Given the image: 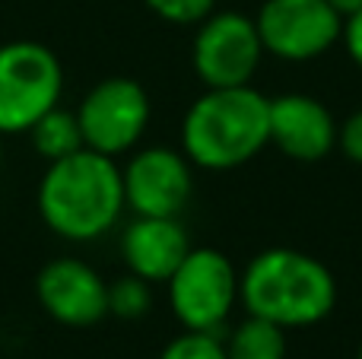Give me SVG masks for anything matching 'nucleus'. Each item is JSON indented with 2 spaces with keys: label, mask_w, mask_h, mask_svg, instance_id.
Wrapping results in <instances>:
<instances>
[{
  "label": "nucleus",
  "mask_w": 362,
  "mask_h": 359,
  "mask_svg": "<svg viewBox=\"0 0 362 359\" xmlns=\"http://www.w3.org/2000/svg\"><path fill=\"white\" fill-rule=\"evenodd\" d=\"M187 252L191 242L178 216H134L121 233V258L146 283H165Z\"/></svg>",
  "instance_id": "12"
},
{
  "label": "nucleus",
  "mask_w": 362,
  "mask_h": 359,
  "mask_svg": "<svg viewBox=\"0 0 362 359\" xmlns=\"http://www.w3.org/2000/svg\"><path fill=\"white\" fill-rule=\"evenodd\" d=\"M238 296L248 315L289 331L325 322L337 302V283L312 254L296 248H267L255 254L238 277Z\"/></svg>",
  "instance_id": "2"
},
{
  "label": "nucleus",
  "mask_w": 362,
  "mask_h": 359,
  "mask_svg": "<svg viewBox=\"0 0 362 359\" xmlns=\"http://www.w3.org/2000/svg\"><path fill=\"white\" fill-rule=\"evenodd\" d=\"M29 137H32V150L45 163H57V159L83 150V131L80 121H76V112H67L61 105H54L48 114H42L29 127Z\"/></svg>",
  "instance_id": "13"
},
{
  "label": "nucleus",
  "mask_w": 362,
  "mask_h": 359,
  "mask_svg": "<svg viewBox=\"0 0 362 359\" xmlns=\"http://www.w3.org/2000/svg\"><path fill=\"white\" fill-rule=\"evenodd\" d=\"M121 182L134 216H178L194 191L191 159L169 146H150L127 159Z\"/></svg>",
  "instance_id": "9"
},
{
  "label": "nucleus",
  "mask_w": 362,
  "mask_h": 359,
  "mask_svg": "<svg viewBox=\"0 0 362 359\" xmlns=\"http://www.w3.org/2000/svg\"><path fill=\"white\" fill-rule=\"evenodd\" d=\"M344 45H346V54L353 57V64L362 70V10L353 13L350 19H344Z\"/></svg>",
  "instance_id": "19"
},
{
  "label": "nucleus",
  "mask_w": 362,
  "mask_h": 359,
  "mask_svg": "<svg viewBox=\"0 0 362 359\" xmlns=\"http://www.w3.org/2000/svg\"><path fill=\"white\" fill-rule=\"evenodd\" d=\"M153 309V290L144 277L127 271L115 283H108V315L121 322H137Z\"/></svg>",
  "instance_id": "15"
},
{
  "label": "nucleus",
  "mask_w": 362,
  "mask_h": 359,
  "mask_svg": "<svg viewBox=\"0 0 362 359\" xmlns=\"http://www.w3.org/2000/svg\"><path fill=\"white\" fill-rule=\"evenodd\" d=\"M42 223L64 242H95L124 213L121 165L112 156L83 150L48 163L35 191Z\"/></svg>",
  "instance_id": "1"
},
{
  "label": "nucleus",
  "mask_w": 362,
  "mask_h": 359,
  "mask_svg": "<svg viewBox=\"0 0 362 359\" xmlns=\"http://www.w3.org/2000/svg\"><path fill=\"white\" fill-rule=\"evenodd\" d=\"M270 99L251 86L206 89L181 121V153L194 165L229 172L270 143Z\"/></svg>",
  "instance_id": "3"
},
{
  "label": "nucleus",
  "mask_w": 362,
  "mask_h": 359,
  "mask_svg": "<svg viewBox=\"0 0 362 359\" xmlns=\"http://www.w3.org/2000/svg\"><path fill=\"white\" fill-rule=\"evenodd\" d=\"M169 305L185 331L219 334L238 299V273L216 248H191L169 280Z\"/></svg>",
  "instance_id": "5"
},
{
  "label": "nucleus",
  "mask_w": 362,
  "mask_h": 359,
  "mask_svg": "<svg viewBox=\"0 0 362 359\" xmlns=\"http://www.w3.org/2000/svg\"><path fill=\"white\" fill-rule=\"evenodd\" d=\"M261 57L257 25L242 13H210L194 35V70L206 89L248 86Z\"/></svg>",
  "instance_id": "8"
},
{
  "label": "nucleus",
  "mask_w": 362,
  "mask_h": 359,
  "mask_svg": "<svg viewBox=\"0 0 362 359\" xmlns=\"http://www.w3.org/2000/svg\"><path fill=\"white\" fill-rule=\"evenodd\" d=\"M270 143L296 163H321L337 146V121L315 95L289 93L270 99Z\"/></svg>",
  "instance_id": "11"
},
{
  "label": "nucleus",
  "mask_w": 362,
  "mask_h": 359,
  "mask_svg": "<svg viewBox=\"0 0 362 359\" xmlns=\"http://www.w3.org/2000/svg\"><path fill=\"white\" fill-rule=\"evenodd\" d=\"M64 67L42 42L16 38L0 45V134H29L42 114L61 105Z\"/></svg>",
  "instance_id": "4"
},
{
  "label": "nucleus",
  "mask_w": 362,
  "mask_h": 359,
  "mask_svg": "<svg viewBox=\"0 0 362 359\" xmlns=\"http://www.w3.org/2000/svg\"><path fill=\"white\" fill-rule=\"evenodd\" d=\"M337 143H340V150H344V156L350 159V163L362 165V108L353 112L350 118L344 121V127L337 131Z\"/></svg>",
  "instance_id": "18"
},
{
  "label": "nucleus",
  "mask_w": 362,
  "mask_h": 359,
  "mask_svg": "<svg viewBox=\"0 0 362 359\" xmlns=\"http://www.w3.org/2000/svg\"><path fill=\"white\" fill-rule=\"evenodd\" d=\"M159 359H229L226 347L216 334H204V331H185L181 337L163 350Z\"/></svg>",
  "instance_id": "16"
},
{
  "label": "nucleus",
  "mask_w": 362,
  "mask_h": 359,
  "mask_svg": "<svg viewBox=\"0 0 362 359\" xmlns=\"http://www.w3.org/2000/svg\"><path fill=\"white\" fill-rule=\"evenodd\" d=\"M255 25L264 51L289 64L315 61L344 35V16L327 0H264Z\"/></svg>",
  "instance_id": "7"
},
{
  "label": "nucleus",
  "mask_w": 362,
  "mask_h": 359,
  "mask_svg": "<svg viewBox=\"0 0 362 359\" xmlns=\"http://www.w3.org/2000/svg\"><path fill=\"white\" fill-rule=\"evenodd\" d=\"M159 19L175 25H200L213 13L216 0H144Z\"/></svg>",
  "instance_id": "17"
},
{
  "label": "nucleus",
  "mask_w": 362,
  "mask_h": 359,
  "mask_svg": "<svg viewBox=\"0 0 362 359\" xmlns=\"http://www.w3.org/2000/svg\"><path fill=\"white\" fill-rule=\"evenodd\" d=\"M35 299L51 322L64 328H93L108 318V283L80 258H54L38 271Z\"/></svg>",
  "instance_id": "10"
},
{
  "label": "nucleus",
  "mask_w": 362,
  "mask_h": 359,
  "mask_svg": "<svg viewBox=\"0 0 362 359\" xmlns=\"http://www.w3.org/2000/svg\"><path fill=\"white\" fill-rule=\"evenodd\" d=\"M327 4H331L344 19H350L353 13H359V10H362V0H327Z\"/></svg>",
  "instance_id": "20"
},
{
  "label": "nucleus",
  "mask_w": 362,
  "mask_h": 359,
  "mask_svg": "<svg viewBox=\"0 0 362 359\" xmlns=\"http://www.w3.org/2000/svg\"><path fill=\"white\" fill-rule=\"evenodd\" d=\"M356 359H362V343H359V353H356Z\"/></svg>",
  "instance_id": "22"
},
{
  "label": "nucleus",
  "mask_w": 362,
  "mask_h": 359,
  "mask_svg": "<svg viewBox=\"0 0 362 359\" xmlns=\"http://www.w3.org/2000/svg\"><path fill=\"white\" fill-rule=\"evenodd\" d=\"M83 146L102 156H121L140 143L150 124V95L131 76L99 80L76 105Z\"/></svg>",
  "instance_id": "6"
},
{
  "label": "nucleus",
  "mask_w": 362,
  "mask_h": 359,
  "mask_svg": "<svg viewBox=\"0 0 362 359\" xmlns=\"http://www.w3.org/2000/svg\"><path fill=\"white\" fill-rule=\"evenodd\" d=\"M0 172H4V134H0Z\"/></svg>",
  "instance_id": "21"
},
{
  "label": "nucleus",
  "mask_w": 362,
  "mask_h": 359,
  "mask_svg": "<svg viewBox=\"0 0 362 359\" xmlns=\"http://www.w3.org/2000/svg\"><path fill=\"white\" fill-rule=\"evenodd\" d=\"M229 359H286V331L248 315L223 343Z\"/></svg>",
  "instance_id": "14"
}]
</instances>
